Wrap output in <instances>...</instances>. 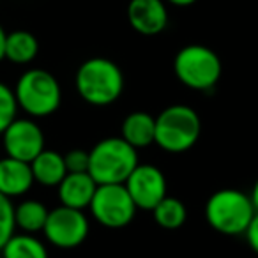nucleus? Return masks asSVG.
Returning a JSON list of instances; mask_svg holds the SVG:
<instances>
[{
	"label": "nucleus",
	"mask_w": 258,
	"mask_h": 258,
	"mask_svg": "<svg viewBox=\"0 0 258 258\" xmlns=\"http://www.w3.org/2000/svg\"><path fill=\"white\" fill-rule=\"evenodd\" d=\"M80 97L92 106H110L117 103L124 90V75L113 60L92 57L82 62L75 76Z\"/></svg>",
	"instance_id": "f257e3e1"
},
{
	"label": "nucleus",
	"mask_w": 258,
	"mask_h": 258,
	"mask_svg": "<svg viewBox=\"0 0 258 258\" xmlns=\"http://www.w3.org/2000/svg\"><path fill=\"white\" fill-rule=\"evenodd\" d=\"M254 214L256 209L249 195L233 187L214 191L205 204V219L209 226L223 235H244Z\"/></svg>",
	"instance_id": "f03ea898"
},
{
	"label": "nucleus",
	"mask_w": 258,
	"mask_h": 258,
	"mask_svg": "<svg viewBox=\"0 0 258 258\" xmlns=\"http://www.w3.org/2000/svg\"><path fill=\"white\" fill-rule=\"evenodd\" d=\"M89 173L97 184H124L138 163V151L120 137L99 140L89 151Z\"/></svg>",
	"instance_id": "7ed1b4c3"
},
{
	"label": "nucleus",
	"mask_w": 258,
	"mask_h": 258,
	"mask_svg": "<svg viewBox=\"0 0 258 258\" xmlns=\"http://www.w3.org/2000/svg\"><path fill=\"white\" fill-rule=\"evenodd\" d=\"M202 135V120L187 104H172L156 117V142L170 154H180L197 145Z\"/></svg>",
	"instance_id": "20e7f679"
},
{
	"label": "nucleus",
	"mask_w": 258,
	"mask_h": 258,
	"mask_svg": "<svg viewBox=\"0 0 258 258\" xmlns=\"http://www.w3.org/2000/svg\"><path fill=\"white\" fill-rule=\"evenodd\" d=\"M16 103L30 118L50 117L60 108L62 89L53 73L34 68L25 71L16 82Z\"/></svg>",
	"instance_id": "39448f33"
},
{
	"label": "nucleus",
	"mask_w": 258,
	"mask_h": 258,
	"mask_svg": "<svg viewBox=\"0 0 258 258\" xmlns=\"http://www.w3.org/2000/svg\"><path fill=\"white\" fill-rule=\"evenodd\" d=\"M173 71L184 87L205 92L218 85L223 64L219 55L205 44H187L177 51Z\"/></svg>",
	"instance_id": "423d86ee"
},
{
	"label": "nucleus",
	"mask_w": 258,
	"mask_h": 258,
	"mask_svg": "<svg viewBox=\"0 0 258 258\" xmlns=\"http://www.w3.org/2000/svg\"><path fill=\"white\" fill-rule=\"evenodd\" d=\"M89 211L99 225L106 228H124L135 219L138 207L124 184H101Z\"/></svg>",
	"instance_id": "0eeeda50"
},
{
	"label": "nucleus",
	"mask_w": 258,
	"mask_h": 258,
	"mask_svg": "<svg viewBox=\"0 0 258 258\" xmlns=\"http://www.w3.org/2000/svg\"><path fill=\"white\" fill-rule=\"evenodd\" d=\"M90 232L89 218L83 211L60 205L50 211L44 225V237L55 247L73 249L82 246Z\"/></svg>",
	"instance_id": "6e6552de"
},
{
	"label": "nucleus",
	"mask_w": 258,
	"mask_h": 258,
	"mask_svg": "<svg viewBox=\"0 0 258 258\" xmlns=\"http://www.w3.org/2000/svg\"><path fill=\"white\" fill-rule=\"evenodd\" d=\"M2 137L6 156L30 163L37 154L44 151V133L34 118H18L9 124Z\"/></svg>",
	"instance_id": "1a4fd4ad"
},
{
	"label": "nucleus",
	"mask_w": 258,
	"mask_h": 258,
	"mask_svg": "<svg viewBox=\"0 0 258 258\" xmlns=\"http://www.w3.org/2000/svg\"><path fill=\"white\" fill-rule=\"evenodd\" d=\"M135 205L152 211L166 197V177L154 165H138L124 182Z\"/></svg>",
	"instance_id": "9d476101"
},
{
	"label": "nucleus",
	"mask_w": 258,
	"mask_h": 258,
	"mask_svg": "<svg viewBox=\"0 0 258 258\" xmlns=\"http://www.w3.org/2000/svg\"><path fill=\"white\" fill-rule=\"evenodd\" d=\"M127 22L140 36H158L168 25L165 0H129Z\"/></svg>",
	"instance_id": "9b49d317"
},
{
	"label": "nucleus",
	"mask_w": 258,
	"mask_h": 258,
	"mask_svg": "<svg viewBox=\"0 0 258 258\" xmlns=\"http://www.w3.org/2000/svg\"><path fill=\"white\" fill-rule=\"evenodd\" d=\"M34 175L30 163L15 158H0V193L8 198L23 197L34 186Z\"/></svg>",
	"instance_id": "f8f14e48"
},
{
	"label": "nucleus",
	"mask_w": 258,
	"mask_h": 258,
	"mask_svg": "<svg viewBox=\"0 0 258 258\" xmlns=\"http://www.w3.org/2000/svg\"><path fill=\"white\" fill-rule=\"evenodd\" d=\"M99 184L92 179L89 172L85 173H68L58 184V200L60 205L71 209H78V211H85L89 209L90 202H92L96 189Z\"/></svg>",
	"instance_id": "ddd939ff"
},
{
	"label": "nucleus",
	"mask_w": 258,
	"mask_h": 258,
	"mask_svg": "<svg viewBox=\"0 0 258 258\" xmlns=\"http://www.w3.org/2000/svg\"><path fill=\"white\" fill-rule=\"evenodd\" d=\"M120 138L131 147L147 149L156 142V117L147 111H131L120 125Z\"/></svg>",
	"instance_id": "4468645a"
},
{
	"label": "nucleus",
	"mask_w": 258,
	"mask_h": 258,
	"mask_svg": "<svg viewBox=\"0 0 258 258\" xmlns=\"http://www.w3.org/2000/svg\"><path fill=\"white\" fill-rule=\"evenodd\" d=\"M30 168H32L34 182L46 187L58 186L62 179L68 175L64 156L51 149H44L41 154H37L30 161Z\"/></svg>",
	"instance_id": "2eb2a0df"
},
{
	"label": "nucleus",
	"mask_w": 258,
	"mask_h": 258,
	"mask_svg": "<svg viewBox=\"0 0 258 258\" xmlns=\"http://www.w3.org/2000/svg\"><path fill=\"white\" fill-rule=\"evenodd\" d=\"M39 53V43L29 30H13L6 39V60L16 66H27Z\"/></svg>",
	"instance_id": "dca6fc26"
},
{
	"label": "nucleus",
	"mask_w": 258,
	"mask_h": 258,
	"mask_svg": "<svg viewBox=\"0 0 258 258\" xmlns=\"http://www.w3.org/2000/svg\"><path fill=\"white\" fill-rule=\"evenodd\" d=\"M50 209L39 200H23L18 205H15V221L16 226L23 233H32L36 235L37 232H43L46 225Z\"/></svg>",
	"instance_id": "f3484780"
},
{
	"label": "nucleus",
	"mask_w": 258,
	"mask_h": 258,
	"mask_svg": "<svg viewBox=\"0 0 258 258\" xmlns=\"http://www.w3.org/2000/svg\"><path fill=\"white\" fill-rule=\"evenodd\" d=\"M0 254L4 258H48V249L36 235L20 232L6 242Z\"/></svg>",
	"instance_id": "a211bd4d"
},
{
	"label": "nucleus",
	"mask_w": 258,
	"mask_h": 258,
	"mask_svg": "<svg viewBox=\"0 0 258 258\" xmlns=\"http://www.w3.org/2000/svg\"><path fill=\"white\" fill-rule=\"evenodd\" d=\"M151 212L154 221L165 230H179L187 219V209L184 202L168 195Z\"/></svg>",
	"instance_id": "6ab92c4d"
},
{
	"label": "nucleus",
	"mask_w": 258,
	"mask_h": 258,
	"mask_svg": "<svg viewBox=\"0 0 258 258\" xmlns=\"http://www.w3.org/2000/svg\"><path fill=\"white\" fill-rule=\"evenodd\" d=\"M16 233L15 204L11 198L0 193V251L9 239Z\"/></svg>",
	"instance_id": "aec40b11"
},
{
	"label": "nucleus",
	"mask_w": 258,
	"mask_h": 258,
	"mask_svg": "<svg viewBox=\"0 0 258 258\" xmlns=\"http://www.w3.org/2000/svg\"><path fill=\"white\" fill-rule=\"evenodd\" d=\"M16 113H18V103H16L15 90L0 82V135L15 120Z\"/></svg>",
	"instance_id": "412c9836"
},
{
	"label": "nucleus",
	"mask_w": 258,
	"mask_h": 258,
	"mask_svg": "<svg viewBox=\"0 0 258 258\" xmlns=\"http://www.w3.org/2000/svg\"><path fill=\"white\" fill-rule=\"evenodd\" d=\"M66 168L68 173H85L89 172V152L83 149H73L68 154H64Z\"/></svg>",
	"instance_id": "4be33fe9"
},
{
	"label": "nucleus",
	"mask_w": 258,
	"mask_h": 258,
	"mask_svg": "<svg viewBox=\"0 0 258 258\" xmlns=\"http://www.w3.org/2000/svg\"><path fill=\"white\" fill-rule=\"evenodd\" d=\"M244 235H246V240H247V244H249V247L258 254V212L254 214L253 221H251L249 228L246 230Z\"/></svg>",
	"instance_id": "5701e85b"
},
{
	"label": "nucleus",
	"mask_w": 258,
	"mask_h": 258,
	"mask_svg": "<svg viewBox=\"0 0 258 258\" xmlns=\"http://www.w3.org/2000/svg\"><path fill=\"white\" fill-rule=\"evenodd\" d=\"M6 39H8V32L0 25V62L6 60Z\"/></svg>",
	"instance_id": "b1692460"
},
{
	"label": "nucleus",
	"mask_w": 258,
	"mask_h": 258,
	"mask_svg": "<svg viewBox=\"0 0 258 258\" xmlns=\"http://www.w3.org/2000/svg\"><path fill=\"white\" fill-rule=\"evenodd\" d=\"M165 2H168V4H172V6H177V8H187V6L197 4L198 0H165Z\"/></svg>",
	"instance_id": "393cba45"
},
{
	"label": "nucleus",
	"mask_w": 258,
	"mask_h": 258,
	"mask_svg": "<svg viewBox=\"0 0 258 258\" xmlns=\"http://www.w3.org/2000/svg\"><path fill=\"white\" fill-rule=\"evenodd\" d=\"M249 197H251V202H253L254 209H256V212H258V179L254 180V184H253V189H251Z\"/></svg>",
	"instance_id": "a878e982"
},
{
	"label": "nucleus",
	"mask_w": 258,
	"mask_h": 258,
	"mask_svg": "<svg viewBox=\"0 0 258 258\" xmlns=\"http://www.w3.org/2000/svg\"><path fill=\"white\" fill-rule=\"evenodd\" d=\"M0 258H4V256H2V254H0Z\"/></svg>",
	"instance_id": "bb28decb"
}]
</instances>
